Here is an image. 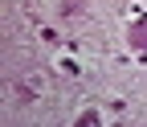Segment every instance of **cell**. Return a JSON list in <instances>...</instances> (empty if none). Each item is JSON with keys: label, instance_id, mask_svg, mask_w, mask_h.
<instances>
[{"label": "cell", "instance_id": "obj_1", "mask_svg": "<svg viewBox=\"0 0 147 127\" xmlns=\"http://www.w3.org/2000/svg\"><path fill=\"white\" fill-rule=\"evenodd\" d=\"M127 45H131L135 53H147V12L135 8L131 16H127Z\"/></svg>", "mask_w": 147, "mask_h": 127}, {"label": "cell", "instance_id": "obj_2", "mask_svg": "<svg viewBox=\"0 0 147 127\" xmlns=\"http://www.w3.org/2000/svg\"><path fill=\"white\" fill-rule=\"evenodd\" d=\"M61 16H69V21H74V16H86V0H61V8H57Z\"/></svg>", "mask_w": 147, "mask_h": 127}]
</instances>
